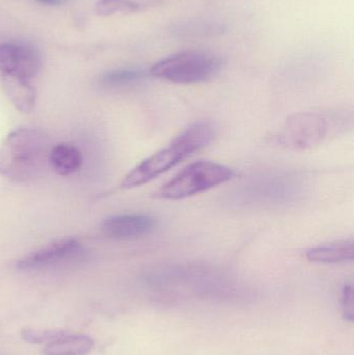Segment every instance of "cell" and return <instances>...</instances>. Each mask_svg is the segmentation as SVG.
Listing matches in <instances>:
<instances>
[{
	"instance_id": "15",
	"label": "cell",
	"mask_w": 354,
	"mask_h": 355,
	"mask_svg": "<svg viewBox=\"0 0 354 355\" xmlns=\"http://www.w3.org/2000/svg\"><path fill=\"white\" fill-rule=\"evenodd\" d=\"M66 331L62 329H23L21 337L27 343L48 344L58 338L66 335Z\"/></svg>"
},
{
	"instance_id": "5",
	"label": "cell",
	"mask_w": 354,
	"mask_h": 355,
	"mask_svg": "<svg viewBox=\"0 0 354 355\" xmlns=\"http://www.w3.org/2000/svg\"><path fill=\"white\" fill-rule=\"evenodd\" d=\"M332 120L320 112L292 114L276 135L278 145L292 151H303L320 145L328 137Z\"/></svg>"
},
{
	"instance_id": "14",
	"label": "cell",
	"mask_w": 354,
	"mask_h": 355,
	"mask_svg": "<svg viewBox=\"0 0 354 355\" xmlns=\"http://www.w3.org/2000/svg\"><path fill=\"white\" fill-rule=\"evenodd\" d=\"M145 72L143 70H116L107 73L103 77V83L112 87H118V85H130V83H137L141 79L145 78Z\"/></svg>"
},
{
	"instance_id": "16",
	"label": "cell",
	"mask_w": 354,
	"mask_h": 355,
	"mask_svg": "<svg viewBox=\"0 0 354 355\" xmlns=\"http://www.w3.org/2000/svg\"><path fill=\"white\" fill-rule=\"evenodd\" d=\"M341 306L343 316L349 322L353 321V288L351 284H346L341 292Z\"/></svg>"
},
{
	"instance_id": "1",
	"label": "cell",
	"mask_w": 354,
	"mask_h": 355,
	"mask_svg": "<svg viewBox=\"0 0 354 355\" xmlns=\"http://www.w3.org/2000/svg\"><path fill=\"white\" fill-rule=\"evenodd\" d=\"M49 137L37 129L19 128L6 137L0 147V175L15 182L43 176L49 166Z\"/></svg>"
},
{
	"instance_id": "17",
	"label": "cell",
	"mask_w": 354,
	"mask_h": 355,
	"mask_svg": "<svg viewBox=\"0 0 354 355\" xmlns=\"http://www.w3.org/2000/svg\"><path fill=\"white\" fill-rule=\"evenodd\" d=\"M45 1L52 2V1H53V0H45Z\"/></svg>"
},
{
	"instance_id": "9",
	"label": "cell",
	"mask_w": 354,
	"mask_h": 355,
	"mask_svg": "<svg viewBox=\"0 0 354 355\" xmlns=\"http://www.w3.org/2000/svg\"><path fill=\"white\" fill-rule=\"evenodd\" d=\"M2 85L12 105L23 114L33 112L37 101L35 89L28 79L2 74Z\"/></svg>"
},
{
	"instance_id": "11",
	"label": "cell",
	"mask_w": 354,
	"mask_h": 355,
	"mask_svg": "<svg viewBox=\"0 0 354 355\" xmlns=\"http://www.w3.org/2000/svg\"><path fill=\"white\" fill-rule=\"evenodd\" d=\"M82 162L81 152L72 144H57L50 150V168L60 176H70L78 172Z\"/></svg>"
},
{
	"instance_id": "2",
	"label": "cell",
	"mask_w": 354,
	"mask_h": 355,
	"mask_svg": "<svg viewBox=\"0 0 354 355\" xmlns=\"http://www.w3.org/2000/svg\"><path fill=\"white\" fill-rule=\"evenodd\" d=\"M214 137L215 128L212 123L208 121L193 123L175 137L170 145L135 166L123 180L122 187L131 189L149 183L209 145Z\"/></svg>"
},
{
	"instance_id": "4",
	"label": "cell",
	"mask_w": 354,
	"mask_h": 355,
	"mask_svg": "<svg viewBox=\"0 0 354 355\" xmlns=\"http://www.w3.org/2000/svg\"><path fill=\"white\" fill-rule=\"evenodd\" d=\"M232 168L213 162H197L183 168L157 191L164 200H177L208 191L231 181Z\"/></svg>"
},
{
	"instance_id": "10",
	"label": "cell",
	"mask_w": 354,
	"mask_h": 355,
	"mask_svg": "<svg viewBox=\"0 0 354 355\" xmlns=\"http://www.w3.org/2000/svg\"><path fill=\"white\" fill-rule=\"evenodd\" d=\"M353 238H348L310 248L306 252V257L314 263L338 264L351 262L353 260Z\"/></svg>"
},
{
	"instance_id": "13",
	"label": "cell",
	"mask_w": 354,
	"mask_h": 355,
	"mask_svg": "<svg viewBox=\"0 0 354 355\" xmlns=\"http://www.w3.org/2000/svg\"><path fill=\"white\" fill-rule=\"evenodd\" d=\"M141 10V4L134 0H98L95 10L100 16L116 14L129 15Z\"/></svg>"
},
{
	"instance_id": "3",
	"label": "cell",
	"mask_w": 354,
	"mask_h": 355,
	"mask_svg": "<svg viewBox=\"0 0 354 355\" xmlns=\"http://www.w3.org/2000/svg\"><path fill=\"white\" fill-rule=\"evenodd\" d=\"M222 64V60L211 52L189 50L156 62L150 69V74L170 83L193 85L215 76Z\"/></svg>"
},
{
	"instance_id": "6",
	"label": "cell",
	"mask_w": 354,
	"mask_h": 355,
	"mask_svg": "<svg viewBox=\"0 0 354 355\" xmlns=\"http://www.w3.org/2000/svg\"><path fill=\"white\" fill-rule=\"evenodd\" d=\"M82 254L83 248L78 240L62 238L23 257L17 262V268L26 272L45 270L74 261Z\"/></svg>"
},
{
	"instance_id": "7",
	"label": "cell",
	"mask_w": 354,
	"mask_h": 355,
	"mask_svg": "<svg viewBox=\"0 0 354 355\" xmlns=\"http://www.w3.org/2000/svg\"><path fill=\"white\" fill-rule=\"evenodd\" d=\"M42 68L39 52L24 43H4L0 45V72L31 80Z\"/></svg>"
},
{
	"instance_id": "12",
	"label": "cell",
	"mask_w": 354,
	"mask_h": 355,
	"mask_svg": "<svg viewBox=\"0 0 354 355\" xmlns=\"http://www.w3.org/2000/svg\"><path fill=\"white\" fill-rule=\"evenodd\" d=\"M95 347V342L89 336L67 333L62 337L46 344L45 355H87Z\"/></svg>"
},
{
	"instance_id": "8",
	"label": "cell",
	"mask_w": 354,
	"mask_h": 355,
	"mask_svg": "<svg viewBox=\"0 0 354 355\" xmlns=\"http://www.w3.org/2000/svg\"><path fill=\"white\" fill-rule=\"evenodd\" d=\"M155 225V219L147 214L114 215L104 219L101 231L112 239H137L149 235Z\"/></svg>"
}]
</instances>
